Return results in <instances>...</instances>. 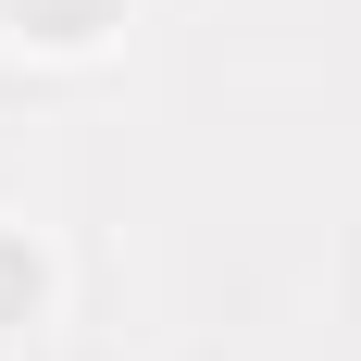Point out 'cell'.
Wrapping results in <instances>:
<instances>
[{"instance_id": "2", "label": "cell", "mask_w": 361, "mask_h": 361, "mask_svg": "<svg viewBox=\"0 0 361 361\" xmlns=\"http://www.w3.org/2000/svg\"><path fill=\"white\" fill-rule=\"evenodd\" d=\"M37 299H50V262H37L25 237H13V224H0V324H25Z\"/></svg>"}, {"instance_id": "1", "label": "cell", "mask_w": 361, "mask_h": 361, "mask_svg": "<svg viewBox=\"0 0 361 361\" xmlns=\"http://www.w3.org/2000/svg\"><path fill=\"white\" fill-rule=\"evenodd\" d=\"M0 25L37 37V50H87V37L125 25V0H0Z\"/></svg>"}]
</instances>
